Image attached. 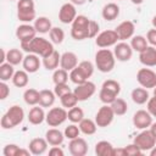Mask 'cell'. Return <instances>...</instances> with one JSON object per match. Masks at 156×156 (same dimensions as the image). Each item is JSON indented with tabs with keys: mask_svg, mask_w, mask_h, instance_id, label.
Listing matches in <instances>:
<instances>
[{
	"mask_svg": "<svg viewBox=\"0 0 156 156\" xmlns=\"http://www.w3.org/2000/svg\"><path fill=\"white\" fill-rule=\"evenodd\" d=\"M21 49H23L28 54H35L41 58L49 56L54 52V44L51 40H48L43 37H35L30 41L21 43Z\"/></svg>",
	"mask_w": 156,
	"mask_h": 156,
	"instance_id": "1",
	"label": "cell"
},
{
	"mask_svg": "<svg viewBox=\"0 0 156 156\" xmlns=\"http://www.w3.org/2000/svg\"><path fill=\"white\" fill-rule=\"evenodd\" d=\"M24 119V111L21 106L13 105L11 106L1 117L0 124L2 129H12L21 124Z\"/></svg>",
	"mask_w": 156,
	"mask_h": 156,
	"instance_id": "2",
	"label": "cell"
},
{
	"mask_svg": "<svg viewBox=\"0 0 156 156\" xmlns=\"http://www.w3.org/2000/svg\"><path fill=\"white\" fill-rule=\"evenodd\" d=\"M90 34V20L84 15H78L71 26V37L74 40L89 39Z\"/></svg>",
	"mask_w": 156,
	"mask_h": 156,
	"instance_id": "3",
	"label": "cell"
},
{
	"mask_svg": "<svg viewBox=\"0 0 156 156\" xmlns=\"http://www.w3.org/2000/svg\"><path fill=\"white\" fill-rule=\"evenodd\" d=\"M116 57L113 51L107 48L100 49L95 54V66L102 73H108L115 68Z\"/></svg>",
	"mask_w": 156,
	"mask_h": 156,
	"instance_id": "4",
	"label": "cell"
},
{
	"mask_svg": "<svg viewBox=\"0 0 156 156\" xmlns=\"http://www.w3.org/2000/svg\"><path fill=\"white\" fill-rule=\"evenodd\" d=\"M94 65L90 61H82L78 63L77 67H74L72 71H69V79L76 85L82 84L93 76L94 73Z\"/></svg>",
	"mask_w": 156,
	"mask_h": 156,
	"instance_id": "5",
	"label": "cell"
},
{
	"mask_svg": "<svg viewBox=\"0 0 156 156\" xmlns=\"http://www.w3.org/2000/svg\"><path fill=\"white\" fill-rule=\"evenodd\" d=\"M119 93H121V84L115 79H106L101 85L99 98L101 102L111 105L118 98Z\"/></svg>",
	"mask_w": 156,
	"mask_h": 156,
	"instance_id": "6",
	"label": "cell"
},
{
	"mask_svg": "<svg viewBox=\"0 0 156 156\" xmlns=\"http://www.w3.org/2000/svg\"><path fill=\"white\" fill-rule=\"evenodd\" d=\"M17 18L24 23L35 21L37 13H35V4L33 0L17 1Z\"/></svg>",
	"mask_w": 156,
	"mask_h": 156,
	"instance_id": "7",
	"label": "cell"
},
{
	"mask_svg": "<svg viewBox=\"0 0 156 156\" xmlns=\"http://www.w3.org/2000/svg\"><path fill=\"white\" fill-rule=\"evenodd\" d=\"M68 119V111L65 107H52L49 110L45 117V122L49 127H58Z\"/></svg>",
	"mask_w": 156,
	"mask_h": 156,
	"instance_id": "8",
	"label": "cell"
},
{
	"mask_svg": "<svg viewBox=\"0 0 156 156\" xmlns=\"http://www.w3.org/2000/svg\"><path fill=\"white\" fill-rule=\"evenodd\" d=\"M115 116H116V115H115V112H113L111 105L105 104L104 106H101V107L98 110L94 121H95V123H96L98 127L105 128V127H108V126L113 122Z\"/></svg>",
	"mask_w": 156,
	"mask_h": 156,
	"instance_id": "9",
	"label": "cell"
},
{
	"mask_svg": "<svg viewBox=\"0 0 156 156\" xmlns=\"http://www.w3.org/2000/svg\"><path fill=\"white\" fill-rule=\"evenodd\" d=\"M133 143L136 144L143 152L150 151L156 145V138L152 135L150 129H141V132L139 134H136V136L134 138Z\"/></svg>",
	"mask_w": 156,
	"mask_h": 156,
	"instance_id": "10",
	"label": "cell"
},
{
	"mask_svg": "<svg viewBox=\"0 0 156 156\" xmlns=\"http://www.w3.org/2000/svg\"><path fill=\"white\" fill-rule=\"evenodd\" d=\"M118 40H119V38L115 29H106L95 37V44H96V46H99L101 49L115 46L118 43Z\"/></svg>",
	"mask_w": 156,
	"mask_h": 156,
	"instance_id": "11",
	"label": "cell"
},
{
	"mask_svg": "<svg viewBox=\"0 0 156 156\" xmlns=\"http://www.w3.org/2000/svg\"><path fill=\"white\" fill-rule=\"evenodd\" d=\"M136 80L143 88H155L156 87V72L150 68H140L136 72Z\"/></svg>",
	"mask_w": 156,
	"mask_h": 156,
	"instance_id": "12",
	"label": "cell"
},
{
	"mask_svg": "<svg viewBox=\"0 0 156 156\" xmlns=\"http://www.w3.org/2000/svg\"><path fill=\"white\" fill-rule=\"evenodd\" d=\"M95 90H96L95 84L93 82H90V80H87V82H84L82 84H78L74 88L73 93L76 94L78 101H85V100L90 99L95 94Z\"/></svg>",
	"mask_w": 156,
	"mask_h": 156,
	"instance_id": "13",
	"label": "cell"
},
{
	"mask_svg": "<svg viewBox=\"0 0 156 156\" xmlns=\"http://www.w3.org/2000/svg\"><path fill=\"white\" fill-rule=\"evenodd\" d=\"M77 16L78 15H77L76 6L72 2L63 4L58 10V20L65 24H72V22L76 20Z\"/></svg>",
	"mask_w": 156,
	"mask_h": 156,
	"instance_id": "14",
	"label": "cell"
},
{
	"mask_svg": "<svg viewBox=\"0 0 156 156\" xmlns=\"http://www.w3.org/2000/svg\"><path fill=\"white\" fill-rule=\"evenodd\" d=\"M113 54H115V57L117 61L127 62L133 56V49H132L130 44H128L126 41H119L115 45Z\"/></svg>",
	"mask_w": 156,
	"mask_h": 156,
	"instance_id": "15",
	"label": "cell"
},
{
	"mask_svg": "<svg viewBox=\"0 0 156 156\" xmlns=\"http://www.w3.org/2000/svg\"><path fill=\"white\" fill-rule=\"evenodd\" d=\"M152 123V116L147 110H138L133 115V124L138 129H147Z\"/></svg>",
	"mask_w": 156,
	"mask_h": 156,
	"instance_id": "16",
	"label": "cell"
},
{
	"mask_svg": "<svg viewBox=\"0 0 156 156\" xmlns=\"http://www.w3.org/2000/svg\"><path fill=\"white\" fill-rule=\"evenodd\" d=\"M16 37L20 40V43H27L37 37V30L34 26L29 23H23L16 28Z\"/></svg>",
	"mask_w": 156,
	"mask_h": 156,
	"instance_id": "17",
	"label": "cell"
},
{
	"mask_svg": "<svg viewBox=\"0 0 156 156\" xmlns=\"http://www.w3.org/2000/svg\"><path fill=\"white\" fill-rule=\"evenodd\" d=\"M68 150L72 156H84L88 152V143L85 139L78 136L69 141Z\"/></svg>",
	"mask_w": 156,
	"mask_h": 156,
	"instance_id": "18",
	"label": "cell"
},
{
	"mask_svg": "<svg viewBox=\"0 0 156 156\" xmlns=\"http://www.w3.org/2000/svg\"><path fill=\"white\" fill-rule=\"evenodd\" d=\"M118 38L121 41H124L127 39H132L135 32V26L132 21H123L115 28Z\"/></svg>",
	"mask_w": 156,
	"mask_h": 156,
	"instance_id": "19",
	"label": "cell"
},
{
	"mask_svg": "<svg viewBox=\"0 0 156 156\" xmlns=\"http://www.w3.org/2000/svg\"><path fill=\"white\" fill-rule=\"evenodd\" d=\"M39 57L40 56H38L35 54H27L22 62L23 69L27 71L28 73H35L40 68V65H41V61Z\"/></svg>",
	"mask_w": 156,
	"mask_h": 156,
	"instance_id": "20",
	"label": "cell"
},
{
	"mask_svg": "<svg viewBox=\"0 0 156 156\" xmlns=\"http://www.w3.org/2000/svg\"><path fill=\"white\" fill-rule=\"evenodd\" d=\"M48 140L45 138H34L29 141L28 144V149L30 151L32 155H35V156H39V155H43L48 150Z\"/></svg>",
	"mask_w": 156,
	"mask_h": 156,
	"instance_id": "21",
	"label": "cell"
},
{
	"mask_svg": "<svg viewBox=\"0 0 156 156\" xmlns=\"http://www.w3.org/2000/svg\"><path fill=\"white\" fill-rule=\"evenodd\" d=\"M139 61L145 67L156 66V48L155 46H147L144 51L139 52Z\"/></svg>",
	"mask_w": 156,
	"mask_h": 156,
	"instance_id": "22",
	"label": "cell"
},
{
	"mask_svg": "<svg viewBox=\"0 0 156 156\" xmlns=\"http://www.w3.org/2000/svg\"><path fill=\"white\" fill-rule=\"evenodd\" d=\"M78 66V56L72 51H66L61 55L60 60V67L66 71H72L74 67Z\"/></svg>",
	"mask_w": 156,
	"mask_h": 156,
	"instance_id": "23",
	"label": "cell"
},
{
	"mask_svg": "<svg viewBox=\"0 0 156 156\" xmlns=\"http://www.w3.org/2000/svg\"><path fill=\"white\" fill-rule=\"evenodd\" d=\"M65 138H66L65 134L55 127L48 129L46 133H45V139L48 140L49 145H51V146H60L63 143Z\"/></svg>",
	"mask_w": 156,
	"mask_h": 156,
	"instance_id": "24",
	"label": "cell"
},
{
	"mask_svg": "<svg viewBox=\"0 0 156 156\" xmlns=\"http://www.w3.org/2000/svg\"><path fill=\"white\" fill-rule=\"evenodd\" d=\"M45 117H46V113L44 112V108L39 105V106H33L29 112H28V121L29 123L34 124V126H38V124H41L44 121H45Z\"/></svg>",
	"mask_w": 156,
	"mask_h": 156,
	"instance_id": "25",
	"label": "cell"
},
{
	"mask_svg": "<svg viewBox=\"0 0 156 156\" xmlns=\"http://www.w3.org/2000/svg\"><path fill=\"white\" fill-rule=\"evenodd\" d=\"M101 16L105 21H113L119 16V6L116 2L106 4L101 10Z\"/></svg>",
	"mask_w": 156,
	"mask_h": 156,
	"instance_id": "26",
	"label": "cell"
},
{
	"mask_svg": "<svg viewBox=\"0 0 156 156\" xmlns=\"http://www.w3.org/2000/svg\"><path fill=\"white\" fill-rule=\"evenodd\" d=\"M130 98L133 100L134 104L136 105H144L147 102V100L150 99V95H149V91L146 88H134L130 93Z\"/></svg>",
	"mask_w": 156,
	"mask_h": 156,
	"instance_id": "27",
	"label": "cell"
},
{
	"mask_svg": "<svg viewBox=\"0 0 156 156\" xmlns=\"http://www.w3.org/2000/svg\"><path fill=\"white\" fill-rule=\"evenodd\" d=\"M60 60H61V55L58 54V51L54 50L52 54L43 58V66L48 71H55L60 65Z\"/></svg>",
	"mask_w": 156,
	"mask_h": 156,
	"instance_id": "28",
	"label": "cell"
},
{
	"mask_svg": "<svg viewBox=\"0 0 156 156\" xmlns=\"http://www.w3.org/2000/svg\"><path fill=\"white\" fill-rule=\"evenodd\" d=\"M34 28L37 30V33H40V34H45V33H49L52 28V24H51V21L45 17V16H40V17H37L35 21H34Z\"/></svg>",
	"mask_w": 156,
	"mask_h": 156,
	"instance_id": "29",
	"label": "cell"
},
{
	"mask_svg": "<svg viewBox=\"0 0 156 156\" xmlns=\"http://www.w3.org/2000/svg\"><path fill=\"white\" fill-rule=\"evenodd\" d=\"M113 145L107 140H100L95 144V154L98 156H113Z\"/></svg>",
	"mask_w": 156,
	"mask_h": 156,
	"instance_id": "30",
	"label": "cell"
},
{
	"mask_svg": "<svg viewBox=\"0 0 156 156\" xmlns=\"http://www.w3.org/2000/svg\"><path fill=\"white\" fill-rule=\"evenodd\" d=\"M56 95L52 90L43 89L40 90V98H39V105L41 107H51L55 102Z\"/></svg>",
	"mask_w": 156,
	"mask_h": 156,
	"instance_id": "31",
	"label": "cell"
},
{
	"mask_svg": "<svg viewBox=\"0 0 156 156\" xmlns=\"http://www.w3.org/2000/svg\"><path fill=\"white\" fill-rule=\"evenodd\" d=\"M78 127L80 129V133H83L85 135H93L96 133V129H98L95 121H93L90 118H83L78 123Z\"/></svg>",
	"mask_w": 156,
	"mask_h": 156,
	"instance_id": "32",
	"label": "cell"
},
{
	"mask_svg": "<svg viewBox=\"0 0 156 156\" xmlns=\"http://www.w3.org/2000/svg\"><path fill=\"white\" fill-rule=\"evenodd\" d=\"M12 84L17 88H24L28 85V82H29V78H28V72L24 71V69H20V71H16L13 77H12Z\"/></svg>",
	"mask_w": 156,
	"mask_h": 156,
	"instance_id": "33",
	"label": "cell"
},
{
	"mask_svg": "<svg viewBox=\"0 0 156 156\" xmlns=\"http://www.w3.org/2000/svg\"><path fill=\"white\" fill-rule=\"evenodd\" d=\"M39 98H40V91H38L34 88H28L23 93V100L27 105L35 106L39 105Z\"/></svg>",
	"mask_w": 156,
	"mask_h": 156,
	"instance_id": "34",
	"label": "cell"
},
{
	"mask_svg": "<svg viewBox=\"0 0 156 156\" xmlns=\"http://www.w3.org/2000/svg\"><path fill=\"white\" fill-rule=\"evenodd\" d=\"M23 58H24V56H23L22 51L17 48H12L6 51V61L13 66H17L21 62H23Z\"/></svg>",
	"mask_w": 156,
	"mask_h": 156,
	"instance_id": "35",
	"label": "cell"
},
{
	"mask_svg": "<svg viewBox=\"0 0 156 156\" xmlns=\"http://www.w3.org/2000/svg\"><path fill=\"white\" fill-rule=\"evenodd\" d=\"M147 40L145 37L143 35H133L132 37V40H130V46L133 49V51H138V52H141L144 51L149 45H147Z\"/></svg>",
	"mask_w": 156,
	"mask_h": 156,
	"instance_id": "36",
	"label": "cell"
},
{
	"mask_svg": "<svg viewBox=\"0 0 156 156\" xmlns=\"http://www.w3.org/2000/svg\"><path fill=\"white\" fill-rule=\"evenodd\" d=\"M13 74H15L13 65L9 63L7 61L4 62V63H0V80L7 82V80L12 79Z\"/></svg>",
	"mask_w": 156,
	"mask_h": 156,
	"instance_id": "37",
	"label": "cell"
},
{
	"mask_svg": "<svg viewBox=\"0 0 156 156\" xmlns=\"http://www.w3.org/2000/svg\"><path fill=\"white\" fill-rule=\"evenodd\" d=\"M111 107L115 112L116 116H123L127 113L128 111V105H127V101L122 98H117L112 104H111Z\"/></svg>",
	"mask_w": 156,
	"mask_h": 156,
	"instance_id": "38",
	"label": "cell"
},
{
	"mask_svg": "<svg viewBox=\"0 0 156 156\" xmlns=\"http://www.w3.org/2000/svg\"><path fill=\"white\" fill-rule=\"evenodd\" d=\"M60 101H61L62 107L68 108V110L72 108V107H74V106H77V104H78V99H77L76 94L73 93V90L69 91V93H67V94H65L63 96H61L60 98Z\"/></svg>",
	"mask_w": 156,
	"mask_h": 156,
	"instance_id": "39",
	"label": "cell"
},
{
	"mask_svg": "<svg viewBox=\"0 0 156 156\" xmlns=\"http://www.w3.org/2000/svg\"><path fill=\"white\" fill-rule=\"evenodd\" d=\"M69 78V74H68V71L63 69V68H56L54 71V74H52V82L54 84H62V83H67Z\"/></svg>",
	"mask_w": 156,
	"mask_h": 156,
	"instance_id": "40",
	"label": "cell"
},
{
	"mask_svg": "<svg viewBox=\"0 0 156 156\" xmlns=\"http://www.w3.org/2000/svg\"><path fill=\"white\" fill-rule=\"evenodd\" d=\"M49 37L52 44H61L65 39V32L60 27H52L51 30L49 32Z\"/></svg>",
	"mask_w": 156,
	"mask_h": 156,
	"instance_id": "41",
	"label": "cell"
},
{
	"mask_svg": "<svg viewBox=\"0 0 156 156\" xmlns=\"http://www.w3.org/2000/svg\"><path fill=\"white\" fill-rule=\"evenodd\" d=\"M83 118H84V111L80 107L74 106L68 110V119L72 123H79Z\"/></svg>",
	"mask_w": 156,
	"mask_h": 156,
	"instance_id": "42",
	"label": "cell"
},
{
	"mask_svg": "<svg viewBox=\"0 0 156 156\" xmlns=\"http://www.w3.org/2000/svg\"><path fill=\"white\" fill-rule=\"evenodd\" d=\"M63 134H65V136H66L67 139L72 140V139L79 136V134H80V129H79V127H78L76 123H72V124H69V126H67V127L65 128Z\"/></svg>",
	"mask_w": 156,
	"mask_h": 156,
	"instance_id": "43",
	"label": "cell"
},
{
	"mask_svg": "<svg viewBox=\"0 0 156 156\" xmlns=\"http://www.w3.org/2000/svg\"><path fill=\"white\" fill-rule=\"evenodd\" d=\"M20 150H21V147L18 145H16V144H7V145L4 146L2 154H4V156H18Z\"/></svg>",
	"mask_w": 156,
	"mask_h": 156,
	"instance_id": "44",
	"label": "cell"
},
{
	"mask_svg": "<svg viewBox=\"0 0 156 156\" xmlns=\"http://www.w3.org/2000/svg\"><path fill=\"white\" fill-rule=\"evenodd\" d=\"M69 91H72V90H71V88L68 87V84H67V83L55 84L54 93H55V95H56L57 98H61V96H63L65 94H67V93H69Z\"/></svg>",
	"mask_w": 156,
	"mask_h": 156,
	"instance_id": "45",
	"label": "cell"
},
{
	"mask_svg": "<svg viewBox=\"0 0 156 156\" xmlns=\"http://www.w3.org/2000/svg\"><path fill=\"white\" fill-rule=\"evenodd\" d=\"M124 152H126V156H139L143 154V151L139 149V146L134 143L124 146Z\"/></svg>",
	"mask_w": 156,
	"mask_h": 156,
	"instance_id": "46",
	"label": "cell"
},
{
	"mask_svg": "<svg viewBox=\"0 0 156 156\" xmlns=\"http://www.w3.org/2000/svg\"><path fill=\"white\" fill-rule=\"evenodd\" d=\"M146 107H147V111L150 112V115L152 117H156V96L154 98H150L146 102Z\"/></svg>",
	"mask_w": 156,
	"mask_h": 156,
	"instance_id": "47",
	"label": "cell"
},
{
	"mask_svg": "<svg viewBox=\"0 0 156 156\" xmlns=\"http://www.w3.org/2000/svg\"><path fill=\"white\" fill-rule=\"evenodd\" d=\"M100 32V26L96 21L94 20H90V34H89V39L91 38H95Z\"/></svg>",
	"mask_w": 156,
	"mask_h": 156,
	"instance_id": "48",
	"label": "cell"
},
{
	"mask_svg": "<svg viewBox=\"0 0 156 156\" xmlns=\"http://www.w3.org/2000/svg\"><path fill=\"white\" fill-rule=\"evenodd\" d=\"M10 95V88L6 82H0V100H5Z\"/></svg>",
	"mask_w": 156,
	"mask_h": 156,
	"instance_id": "49",
	"label": "cell"
},
{
	"mask_svg": "<svg viewBox=\"0 0 156 156\" xmlns=\"http://www.w3.org/2000/svg\"><path fill=\"white\" fill-rule=\"evenodd\" d=\"M146 40H147V43L151 46H155L156 48V28H152V29H149L147 30V33H146Z\"/></svg>",
	"mask_w": 156,
	"mask_h": 156,
	"instance_id": "50",
	"label": "cell"
},
{
	"mask_svg": "<svg viewBox=\"0 0 156 156\" xmlns=\"http://www.w3.org/2000/svg\"><path fill=\"white\" fill-rule=\"evenodd\" d=\"M49 155L50 156H63L65 152L60 146H51V149L49 150Z\"/></svg>",
	"mask_w": 156,
	"mask_h": 156,
	"instance_id": "51",
	"label": "cell"
},
{
	"mask_svg": "<svg viewBox=\"0 0 156 156\" xmlns=\"http://www.w3.org/2000/svg\"><path fill=\"white\" fill-rule=\"evenodd\" d=\"M113 156H126L124 152V147H118V149H113Z\"/></svg>",
	"mask_w": 156,
	"mask_h": 156,
	"instance_id": "52",
	"label": "cell"
},
{
	"mask_svg": "<svg viewBox=\"0 0 156 156\" xmlns=\"http://www.w3.org/2000/svg\"><path fill=\"white\" fill-rule=\"evenodd\" d=\"M0 52H1V58H0V63H4L6 61V51L5 49H0Z\"/></svg>",
	"mask_w": 156,
	"mask_h": 156,
	"instance_id": "53",
	"label": "cell"
},
{
	"mask_svg": "<svg viewBox=\"0 0 156 156\" xmlns=\"http://www.w3.org/2000/svg\"><path fill=\"white\" fill-rule=\"evenodd\" d=\"M150 132H151L152 135L156 138V122H155V123H154V122L151 123V126H150Z\"/></svg>",
	"mask_w": 156,
	"mask_h": 156,
	"instance_id": "54",
	"label": "cell"
},
{
	"mask_svg": "<svg viewBox=\"0 0 156 156\" xmlns=\"http://www.w3.org/2000/svg\"><path fill=\"white\" fill-rule=\"evenodd\" d=\"M87 1H88V0H71V2H72V4L78 5V6H79V5H83V4H85Z\"/></svg>",
	"mask_w": 156,
	"mask_h": 156,
	"instance_id": "55",
	"label": "cell"
},
{
	"mask_svg": "<svg viewBox=\"0 0 156 156\" xmlns=\"http://www.w3.org/2000/svg\"><path fill=\"white\" fill-rule=\"evenodd\" d=\"M134 5H141L143 2H144V0H130Z\"/></svg>",
	"mask_w": 156,
	"mask_h": 156,
	"instance_id": "56",
	"label": "cell"
},
{
	"mask_svg": "<svg viewBox=\"0 0 156 156\" xmlns=\"http://www.w3.org/2000/svg\"><path fill=\"white\" fill-rule=\"evenodd\" d=\"M150 155H151V156H156V145L150 150Z\"/></svg>",
	"mask_w": 156,
	"mask_h": 156,
	"instance_id": "57",
	"label": "cell"
},
{
	"mask_svg": "<svg viewBox=\"0 0 156 156\" xmlns=\"http://www.w3.org/2000/svg\"><path fill=\"white\" fill-rule=\"evenodd\" d=\"M151 23H152V26H154V28H156V15L152 17V20H151Z\"/></svg>",
	"mask_w": 156,
	"mask_h": 156,
	"instance_id": "58",
	"label": "cell"
},
{
	"mask_svg": "<svg viewBox=\"0 0 156 156\" xmlns=\"http://www.w3.org/2000/svg\"><path fill=\"white\" fill-rule=\"evenodd\" d=\"M154 96H156V87L154 88Z\"/></svg>",
	"mask_w": 156,
	"mask_h": 156,
	"instance_id": "59",
	"label": "cell"
}]
</instances>
